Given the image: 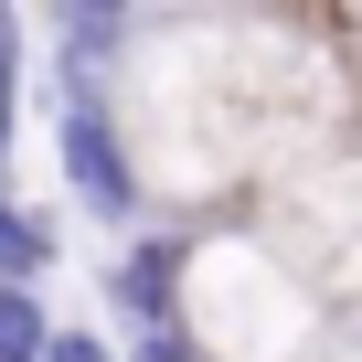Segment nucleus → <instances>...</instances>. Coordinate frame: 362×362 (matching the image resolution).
Segmentation results:
<instances>
[{"label": "nucleus", "instance_id": "obj_1", "mask_svg": "<svg viewBox=\"0 0 362 362\" xmlns=\"http://www.w3.org/2000/svg\"><path fill=\"white\" fill-rule=\"evenodd\" d=\"M298 86L320 96V54L298 33H256V22H170V33H128L96 75V107L128 149L139 214H181L203 224L224 192L267 181L288 149H309L330 128V107H298Z\"/></svg>", "mask_w": 362, "mask_h": 362}, {"label": "nucleus", "instance_id": "obj_2", "mask_svg": "<svg viewBox=\"0 0 362 362\" xmlns=\"http://www.w3.org/2000/svg\"><path fill=\"white\" fill-rule=\"evenodd\" d=\"M170 330L192 362H320L330 309L309 298V277L256 224L203 214L170 245Z\"/></svg>", "mask_w": 362, "mask_h": 362}, {"label": "nucleus", "instance_id": "obj_3", "mask_svg": "<svg viewBox=\"0 0 362 362\" xmlns=\"http://www.w3.org/2000/svg\"><path fill=\"white\" fill-rule=\"evenodd\" d=\"M256 235L309 277V298L330 320L362 309V170H298V181H277V203L256 214Z\"/></svg>", "mask_w": 362, "mask_h": 362}, {"label": "nucleus", "instance_id": "obj_4", "mask_svg": "<svg viewBox=\"0 0 362 362\" xmlns=\"http://www.w3.org/2000/svg\"><path fill=\"white\" fill-rule=\"evenodd\" d=\"M54 149H64V192L96 214V224H149L139 214V181H128V149H117V128H107V107H96V75H75L64 64V128H54Z\"/></svg>", "mask_w": 362, "mask_h": 362}, {"label": "nucleus", "instance_id": "obj_5", "mask_svg": "<svg viewBox=\"0 0 362 362\" xmlns=\"http://www.w3.org/2000/svg\"><path fill=\"white\" fill-rule=\"evenodd\" d=\"M54 267V214H33V203H11V192H0V277H11V288H33Z\"/></svg>", "mask_w": 362, "mask_h": 362}, {"label": "nucleus", "instance_id": "obj_6", "mask_svg": "<svg viewBox=\"0 0 362 362\" xmlns=\"http://www.w3.org/2000/svg\"><path fill=\"white\" fill-rule=\"evenodd\" d=\"M43 298L33 288H11V277H0V362H43Z\"/></svg>", "mask_w": 362, "mask_h": 362}, {"label": "nucleus", "instance_id": "obj_7", "mask_svg": "<svg viewBox=\"0 0 362 362\" xmlns=\"http://www.w3.org/2000/svg\"><path fill=\"white\" fill-rule=\"evenodd\" d=\"M43 362H117V351H107V330H64V320H54V330H43Z\"/></svg>", "mask_w": 362, "mask_h": 362}, {"label": "nucleus", "instance_id": "obj_8", "mask_svg": "<svg viewBox=\"0 0 362 362\" xmlns=\"http://www.w3.org/2000/svg\"><path fill=\"white\" fill-rule=\"evenodd\" d=\"M320 362H362V309H351V320H330V341H320Z\"/></svg>", "mask_w": 362, "mask_h": 362}, {"label": "nucleus", "instance_id": "obj_9", "mask_svg": "<svg viewBox=\"0 0 362 362\" xmlns=\"http://www.w3.org/2000/svg\"><path fill=\"white\" fill-rule=\"evenodd\" d=\"M341 11H351V33H362V0H341Z\"/></svg>", "mask_w": 362, "mask_h": 362}]
</instances>
